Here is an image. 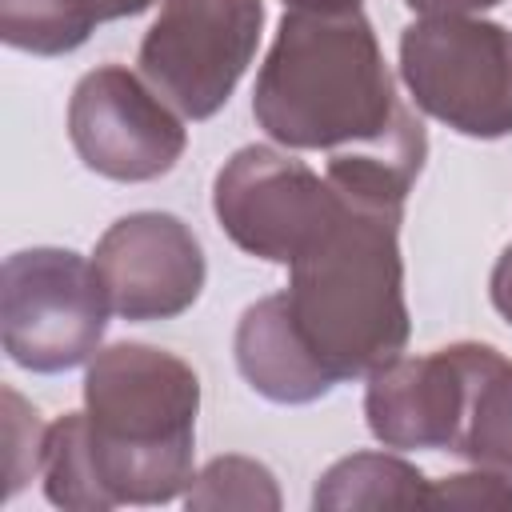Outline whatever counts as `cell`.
Instances as JSON below:
<instances>
[{
    "label": "cell",
    "instance_id": "13",
    "mask_svg": "<svg viewBox=\"0 0 512 512\" xmlns=\"http://www.w3.org/2000/svg\"><path fill=\"white\" fill-rule=\"evenodd\" d=\"M428 484L392 452H352L316 480L312 508H428Z\"/></svg>",
    "mask_w": 512,
    "mask_h": 512
},
{
    "label": "cell",
    "instance_id": "10",
    "mask_svg": "<svg viewBox=\"0 0 512 512\" xmlns=\"http://www.w3.org/2000/svg\"><path fill=\"white\" fill-rule=\"evenodd\" d=\"M468 396V340L368 372L364 420L384 448H452Z\"/></svg>",
    "mask_w": 512,
    "mask_h": 512
},
{
    "label": "cell",
    "instance_id": "6",
    "mask_svg": "<svg viewBox=\"0 0 512 512\" xmlns=\"http://www.w3.org/2000/svg\"><path fill=\"white\" fill-rule=\"evenodd\" d=\"M264 0H164L140 40V76L184 116H216L248 72Z\"/></svg>",
    "mask_w": 512,
    "mask_h": 512
},
{
    "label": "cell",
    "instance_id": "2",
    "mask_svg": "<svg viewBox=\"0 0 512 512\" xmlns=\"http://www.w3.org/2000/svg\"><path fill=\"white\" fill-rule=\"evenodd\" d=\"M256 124L296 152H348L392 140L416 120L396 96L368 16L284 8L252 88Z\"/></svg>",
    "mask_w": 512,
    "mask_h": 512
},
{
    "label": "cell",
    "instance_id": "19",
    "mask_svg": "<svg viewBox=\"0 0 512 512\" xmlns=\"http://www.w3.org/2000/svg\"><path fill=\"white\" fill-rule=\"evenodd\" d=\"M416 16H476L484 8H496L500 0H404Z\"/></svg>",
    "mask_w": 512,
    "mask_h": 512
},
{
    "label": "cell",
    "instance_id": "9",
    "mask_svg": "<svg viewBox=\"0 0 512 512\" xmlns=\"http://www.w3.org/2000/svg\"><path fill=\"white\" fill-rule=\"evenodd\" d=\"M96 276L116 316L172 320L200 300L208 264L196 232L172 212H128L96 240Z\"/></svg>",
    "mask_w": 512,
    "mask_h": 512
},
{
    "label": "cell",
    "instance_id": "14",
    "mask_svg": "<svg viewBox=\"0 0 512 512\" xmlns=\"http://www.w3.org/2000/svg\"><path fill=\"white\" fill-rule=\"evenodd\" d=\"M96 24L92 0H0V40L32 56L76 52Z\"/></svg>",
    "mask_w": 512,
    "mask_h": 512
},
{
    "label": "cell",
    "instance_id": "7",
    "mask_svg": "<svg viewBox=\"0 0 512 512\" xmlns=\"http://www.w3.org/2000/svg\"><path fill=\"white\" fill-rule=\"evenodd\" d=\"M344 196L304 160L268 144L236 148L212 180V212L248 256L292 264L340 216Z\"/></svg>",
    "mask_w": 512,
    "mask_h": 512
},
{
    "label": "cell",
    "instance_id": "15",
    "mask_svg": "<svg viewBox=\"0 0 512 512\" xmlns=\"http://www.w3.org/2000/svg\"><path fill=\"white\" fill-rule=\"evenodd\" d=\"M184 504L188 508H280V488H276V476L252 460V456H216L208 460L188 492H184Z\"/></svg>",
    "mask_w": 512,
    "mask_h": 512
},
{
    "label": "cell",
    "instance_id": "3",
    "mask_svg": "<svg viewBox=\"0 0 512 512\" xmlns=\"http://www.w3.org/2000/svg\"><path fill=\"white\" fill-rule=\"evenodd\" d=\"M400 216L344 196L324 236L288 264V316L332 384L384 368L408 344Z\"/></svg>",
    "mask_w": 512,
    "mask_h": 512
},
{
    "label": "cell",
    "instance_id": "18",
    "mask_svg": "<svg viewBox=\"0 0 512 512\" xmlns=\"http://www.w3.org/2000/svg\"><path fill=\"white\" fill-rule=\"evenodd\" d=\"M488 296H492V308L512 324V244L500 252V260H496V268H492Z\"/></svg>",
    "mask_w": 512,
    "mask_h": 512
},
{
    "label": "cell",
    "instance_id": "4",
    "mask_svg": "<svg viewBox=\"0 0 512 512\" xmlns=\"http://www.w3.org/2000/svg\"><path fill=\"white\" fill-rule=\"evenodd\" d=\"M400 76L428 116L472 140L512 132V32L480 16H420L400 36Z\"/></svg>",
    "mask_w": 512,
    "mask_h": 512
},
{
    "label": "cell",
    "instance_id": "5",
    "mask_svg": "<svg viewBox=\"0 0 512 512\" xmlns=\"http://www.w3.org/2000/svg\"><path fill=\"white\" fill-rule=\"evenodd\" d=\"M108 296L96 264L72 248H20L0 272V336L12 364L52 376L100 352Z\"/></svg>",
    "mask_w": 512,
    "mask_h": 512
},
{
    "label": "cell",
    "instance_id": "8",
    "mask_svg": "<svg viewBox=\"0 0 512 512\" xmlns=\"http://www.w3.org/2000/svg\"><path fill=\"white\" fill-rule=\"evenodd\" d=\"M68 140L88 172L120 184H144L172 172L188 148L180 112L124 64H100L76 80Z\"/></svg>",
    "mask_w": 512,
    "mask_h": 512
},
{
    "label": "cell",
    "instance_id": "17",
    "mask_svg": "<svg viewBox=\"0 0 512 512\" xmlns=\"http://www.w3.org/2000/svg\"><path fill=\"white\" fill-rule=\"evenodd\" d=\"M428 508H512V480L492 468L456 472L428 484Z\"/></svg>",
    "mask_w": 512,
    "mask_h": 512
},
{
    "label": "cell",
    "instance_id": "1",
    "mask_svg": "<svg viewBox=\"0 0 512 512\" xmlns=\"http://www.w3.org/2000/svg\"><path fill=\"white\" fill-rule=\"evenodd\" d=\"M200 376L176 352L124 340L88 360L84 412L48 424L40 480L56 508L168 504L192 484Z\"/></svg>",
    "mask_w": 512,
    "mask_h": 512
},
{
    "label": "cell",
    "instance_id": "21",
    "mask_svg": "<svg viewBox=\"0 0 512 512\" xmlns=\"http://www.w3.org/2000/svg\"><path fill=\"white\" fill-rule=\"evenodd\" d=\"M292 12H356L360 0H284Z\"/></svg>",
    "mask_w": 512,
    "mask_h": 512
},
{
    "label": "cell",
    "instance_id": "20",
    "mask_svg": "<svg viewBox=\"0 0 512 512\" xmlns=\"http://www.w3.org/2000/svg\"><path fill=\"white\" fill-rule=\"evenodd\" d=\"M156 0H92V8H96V16H100V24L104 20H124V16H140L144 8H152Z\"/></svg>",
    "mask_w": 512,
    "mask_h": 512
},
{
    "label": "cell",
    "instance_id": "12",
    "mask_svg": "<svg viewBox=\"0 0 512 512\" xmlns=\"http://www.w3.org/2000/svg\"><path fill=\"white\" fill-rule=\"evenodd\" d=\"M452 452L512 480V360L492 344L468 340V396Z\"/></svg>",
    "mask_w": 512,
    "mask_h": 512
},
{
    "label": "cell",
    "instance_id": "11",
    "mask_svg": "<svg viewBox=\"0 0 512 512\" xmlns=\"http://www.w3.org/2000/svg\"><path fill=\"white\" fill-rule=\"evenodd\" d=\"M232 352L248 388L272 404H312L336 388L300 340L284 292H272L244 308Z\"/></svg>",
    "mask_w": 512,
    "mask_h": 512
},
{
    "label": "cell",
    "instance_id": "16",
    "mask_svg": "<svg viewBox=\"0 0 512 512\" xmlns=\"http://www.w3.org/2000/svg\"><path fill=\"white\" fill-rule=\"evenodd\" d=\"M44 440L48 424L40 420V412L16 388H4V496H16L40 472Z\"/></svg>",
    "mask_w": 512,
    "mask_h": 512
}]
</instances>
